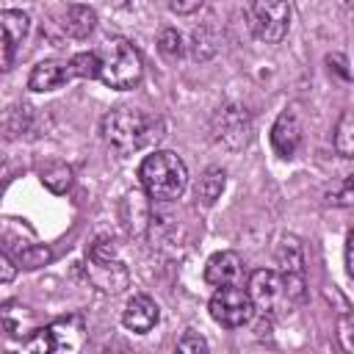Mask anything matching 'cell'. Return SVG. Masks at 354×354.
Wrapping results in <instances>:
<instances>
[{
    "instance_id": "cell-1",
    "label": "cell",
    "mask_w": 354,
    "mask_h": 354,
    "mask_svg": "<svg viewBox=\"0 0 354 354\" xmlns=\"http://www.w3.org/2000/svg\"><path fill=\"white\" fill-rule=\"evenodd\" d=\"M138 177H141L144 191L160 202L177 199L188 185V169H185L183 158L169 149H158V152L147 155L138 166Z\"/></svg>"
},
{
    "instance_id": "cell-2",
    "label": "cell",
    "mask_w": 354,
    "mask_h": 354,
    "mask_svg": "<svg viewBox=\"0 0 354 354\" xmlns=\"http://www.w3.org/2000/svg\"><path fill=\"white\" fill-rule=\"evenodd\" d=\"M102 133L105 141L119 152V155H130L138 152L141 147H147L152 138H158L155 133V119L138 108H116L102 119Z\"/></svg>"
},
{
    "instance_id": "cell-3",
    "label": "cell",
    "mask_w": 354,
    "mask_h": 354,
    "mask_svg": "<svg viewBox=\"0 0 354 354\" xmlns=\"http://www.w3.org/2000/svg\"><path fill=\"white\" fill-rule=\"evenodd\" d=\"M249 296L254 310H260L263 315L279 318L285 313H290V307L301 299V293L285 279L282 271H271V268H257L249 277Z\"/></svg>"
},
{
    "instance_id": "cell-4",
    "label": "cell",
    "mask_w": 354,
    "mask_h": 354,
    "mask_svg": "<svg viewBox=\"0 0 354 354\" xmlns=\"http://www.w3.org/2000/svg\"><path fill=\"white\" fill-rule=\"evenodd\" d=\"M100 55H102L100 77H102L105 86H111V88H133L141 80L144 64H141L138 50L127 39H111L102 47Z\"/></svg>"
},
{
    "instance_id": "cell-5",
    "label": "cell",
    "mask_w": 354,
    "mask_h": 354,
    "mask_svg": "<svg viewBox=\"0 0 354 354\" xmlns=\"http://www.w3.org/2000/svg\"><path fill=\"white\" fill-rule=\"evenodd\" d=\"M83 321L77 315L53 321L50 326L36 329L22 346L25 351H36V354H53V351H77L83 346Z\"/></svg>"
},
{
    "instance_id": "cell-6",
    "label": "cell",
    "mask_w": 354,
    "mask_h": 354,
    "mask_svg": "<svg viewBox=\"0 0 354 354\" xmlns=\"http://www.w3.org/2000/svg\"><path fill=\"white\" fill-rule=\"evenodd\" d=\"M249 28L266 44L282 41L288 36V28H290V6H288V0H252V6H249Z\"/></svg>"
},
{
    "instance_id": "cell-7",
    "label": "cell",
    "mask_w": 354,
    "mask_h": 354,
    "mask_svg": "<svg viewBox=\"0 0 354 354\" xmlns=\"http://www.w3.org/2000/svg\"><path fill=\"white\" fill-rule=\"evenodd\" d=\"M252 296L249 290L238 288V285H221L213 299H210V315L216 324L227 326V329H235V326H243L249 318H252Z\"/></svg>"
},
{
    "instance_id": "cell-8",
    "label": "cell",
    "mask_w": 354,
    "mask_h": 354,
    "mask_svg": "<svg viewBox=\"0 0 354 354\" xmlns=\"http://www.w3.org/2000/svg\"><path fill=\"white\" fill-rule=\"evenodd\" d=\"M86 271H88V279L105 293H122L130 282L127 268L116 257H88Z\"/></svg>"
},
{
    "instance_id": "cell-9",
    "label": "cell",
    "mask_w": 354,
    "mask_h": 354,
    "mask_svg": "<svg viewBox=\"0 0 354 354\" xmlns=\"http://www.w3.org/2000/svg\"><path fill=\"white\" fill-rule=\"evenodd\" d=\"M0 22H3V69H11V61H14V50L22 44V39L28 36L30 30V19L25 11H14V8H6L0 14Z\"/></svg>"
},
{
    "instance_id": "cell-10",
    "label": "cell",
    "mask_w": 354,
    "mask_h": 354,
    "mask_svg": "<svg viewBox=\"0 0 354 354\" xmlns=\"http://www.w3.org/2000/svg\"><path fill=\"white\" fill-rule=\"evenodd\" d=\"M301 144V124L293 111H282L271 127V147L279 158H290Z\"/></svg>"
},
{
    "instance_id": "cell-11",
    "label": "cell",
    "mask_w": 354,
    "mask_h": 354,
    "mask_svg": "<svg viewBox=\"0 0 354 354\" xmlns=\"http://www.w3.org/2000/svg\"><path fill=\"white\" fill-rule=\"evenodd\" d=\"M158 318H160L158 304H155L149 296H144V293H136V296L127 301L124 313H122V324H124L130 332H138V335L149 332V329L158 324Z\"/></svg>"
},
{
    "instance_id": "cell-12",
    "label": "cell",
    "mask_w": 354,
    "mask_h": 354,
    "mask_svg": "<svg viewBox=\"0 0 354 354\" xmlns=\"http://www.w3.org/2000/svg\"><path fill=\"white\" fill-rule=\"evenodd\" d=\"M241 271H243L241 268V257L235 252H216L205 266V279H207V285H216V288L238 285Z\"/></svg>"
},
{
    "instance_id": "cell-13",
    "label": "cell",
    "mask_w": 354,
    "mask_h": 354,
    "mask_svg": "<svg viewBox=\"0 0 354 354\" xmlns=\"http://www.w3.org/2000/svg\"><path fill=\"white\" fill-rule=\"evenodd\" d=\"M72 77L69 72V64H61V61H41L33 66L30 77H28V88L30 91H53L58 86H64L66 80Z\"/></svg>"
},
{
    "instance_id": "cell-14",
    "label": "cell",
    "mask_w": 354,
    "mask_h": 354,
    "mask_svg": "<svg viewBox=\"0 0 354 354\" xmlns=\"http://www.w3.org/2000/svg\"><path fill=\"white\" fill-rule=\"evenodd\" d=\"M216 122H218V124H221V130H224V133H218V138H224L227 144L241 147V144L246 141L249 119H246V113H243L241 108H224V111L216 116Z\"/></svg>"
},
{
    "instance_id": "cell-15",
    "label": "cell",
    "mask_w": 354,
    "mask_h": 354,
    "mask_svg": "<svg viewBox=\"0 0 354 354\" xmlns=\"http://www.w3.org/2000/svg\"><path fill=\"white\" fill-rule=\"evenodd\" d=\"M64 33L72 36V39H86L94 25H97V14L88 8V6H69L66 14H64Z\"/></svg>"
},
{
    "instance_id": "cell-16",
    "label": "cell",
    "mask_w": 354,
    "mask_h": 354,
    "mask_svg": "<svg viewBox=\"0 0 354 354\" xmlns=\"http://www.w3.org/2000/svg\"><path fill=\"white\" fill-rule=\"evenodd\" d=\"M277 263H279V271L282 274L301 277V271H304V254H301V243L293 235L282 238V243L277 249Z\"/></svg>"
},
{
    "instance_id": "cell-17",
    "label": "cell",
    "mask_w": 354,
    "mask_h": 354,
    "mask_svg": "<svg viewBox=\"0 0 354 354\" xmlns=\"http://www.w3.org/2000/svg\"><path fill=\"white\" fill-rule=\"evenodd\" d=\"M224 169L221 166H210V169H205V174L199 177V185H196V194H199V199L205 202V205H213L218 196H221V191H224Z\"/></svg>"
},
{
    "instance_id": "cell-18",
    "label": "cell",
    "mask_w": 354,
    "mask_h": 354,
    "mask_svg": "<svg viewBox=\"0 0 354 354\" xmlns=\"http://www.w3.org/2000/svg\"><path fill=\"white\" fill-rule=\"evenodd\" d=\"M100 69H102V55L100 53H77V55H72V61H69V72H72V77H83V80H94V77H100Z\"/></svg>"
},
{
    "instance_id": "cell-19",
    "label": "cell",
    "mask_w": 354,
    "mask_h": 354,
    "mask_svg": "<svg viewBox=\"0 0 354 354\" xmlns=\"http://www.w3.org/2000/svg\"><path fill=\"white\" fill-rule=\"evenodd\" d=\"M335 147L343 158H354V111H346L335 130Z\"/></svg>"
},
{
    "instance_id": "cell-20",
    "label": "cell",
    "mask_w": 354,
    "mask_h": 354,
    "mask_svg": "<svg viewBox=\"0 0 354 354\" xmlns=\"http://www.w3.org/2000/svg\"><path fill=\"white\" fill-rule=\"evenodd\" d=\"M41 183L53 191V194H64L72 183V169L66 163H53L47 169H41Z\"/></svg>"
},
{
    "instance_id": "cell-21",
    "label": "cell",
    "mask_w": 354,
    "mask_h": 354,
    "mask_svg": "<svg viewBox=\"0 0 354 354\" xmlns=\"http://www.w3.org/2000/svg\"><path fill=\"white\" fill-rule=\"evenodd\" d=\"M158 47H160V53L166 58H177L183 53V39H180V33L174 28H163L160 36H158Z\"/></svg>"
},
{
    "instance_id": "cell-22",
    "label": "cell",
    "mask_w": 354,
    "mask_h": 354,
    "mask_svg": "<svg viewBox=\"0 0 354 354\" xmlns=\"http://www.w3.org/2000/svg\"><path fill=\"white\" fill-rule=\"evenodd\" d=\"M50 257H53L50 249H44V246H28V249H22V254H19V266H22V268H39V266H44Z\"/></svg>"
},
{
    "instance_id": "cell-23",
    "label": "cell",
    "mask_w": 354,
    "mask_h": 354,
    "mask_svg": "<svg viewBox=\"0 0 354 354\" xmlns=\"http://www.w3.org/2000/svg\"><path fill=\"white\" fill-rule=\"evenodd\" d=\"M337 337H340V346L346 351H354V315H343L340 324H337Z\"/></svg>"
},
{
    "instance_id": "cell-24",
    "label": "cell",
    "mask_w": 354,
    "mask_h": 354,
    "mask_svg": "<svg viewBox=\"0 0 354 354\" xmlns=\"http://www.w3.org/2000/svg\"><path fill=\"white\" fill-rule=\"evenodd\" d=\"M329 196H332V202H335V205H354V174H351V177H346V180H343V183H340Z\"/></svg>"
},
{
    "instance_id": "cell-25",
    "label": "cell",
    "mask_w": 354,
    "mask_h": 354,
    "mask_svg": "<svg viewBox=\"0 0 354 354\" xmlns=\"http://www.w3.org/2000/svg\"><path fill=\"white\" fill-rule=\"evenodd\" d=\"M177 348L180 351H207V340L205 337H199V335H185V337H180L177 340Z\"/></svg>"
},
{
    "instance_id": "cell-26",
    "label": "cell",
    "mask_w": 354,
    "mask_h": 354,
    "mask_svg": "<svg viewBox=\"0 0 354 354\" xmlns=\"http://www.w3.org/2000/svg\"><path fill=\"white\" fill-rule=\"evenodd\" d=\"M202 6V0H169V8L177 11V14H191Z\"/></svg>"
},
{
    "instance_id": "cell-27",
    "label": "cell",
    "mask_w": 354,
    "mask_h": 354,
    "mask_svg": "<svg viewBox=\"0 0 354 354\" xmlns=\"http://www.w3.org/2000/svg\"><path fill=\"white\" fill-rule=\"evenodd\" d=\"M346 266H348V274L354 279V230L348 232V241H346Z\"/></svg>"
},
{
    "instance_id": "cell-28",
    "label": "cell",
    "mask_w": 354,
    "mask_h": 354,
    "mask_svg": "<svg viewBox=\"0 0 354 354\" xmlns=\"http://www.w3.org/2000/svg\"><path fill=\"white\" fill-rule=\"evenodd\" d=\"M0 266H3V282L8 285V282L14 279V263H11V257L3 254V257H0Z\"/></svg>"
}]
</instances>
